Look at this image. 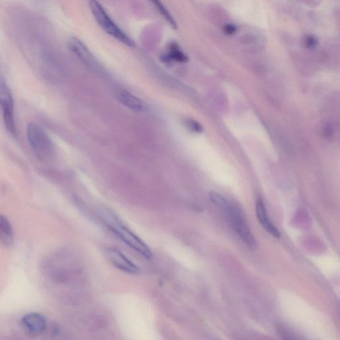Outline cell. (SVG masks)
I'll list each match as a JSON object with an SVG mask.
<instances>
[{"instance_id":"obj_1","label":"cell","mask_w":340,"mask_h":340,"mask_svg":"<svg viewBox=\"0 0 340 340\" xmlns=\"http://www.w3.org/2000/svg\"><path fill=\"white\" fill-rule=\"evenodd\" d=\"M97 212L101 221L130 247L136 250L147 259H151L153 257L152 252L148 246L124 225L111 209L105 205H99L97 207Z\"/></svg>"},{"instance_id":"obj_2","label":"cell","mask_w":340,"mask_h":340,"mask_svg":"<svg viewBox=\"0 0 340 340\" xmlns=\"http://www.w3.org/2000/svg\"><path fill=\"white\" fill-rule=\"evenodd\" d=\"M209 197L211 202L214 203L225 213L226 216L230 220L232 227L241 238L242 241L247 245L248 248L255 249L257 247L256 240L254 239L253 235L248 229L247 223L242 216L239 209L219 193L213 191L209 193Z\"/></svg>"},{"instance_id":"obj_3","label":"cell","mask_w":340,"mask_h":340,"mask_svg":"<svg viewBox=\"0 0 340 340\" xmlns=\"http://www.w3.org/2000/svg\"><path fill=\"white\" fill-rule=\"evenodd\" d=\"M27 136L30 146L41 160L48 161L52 158L54 154V145L44 127L37 123L28 124Z\"/></svg>"},{"instance_id":"obj_4","label":"cell","mask_w":340,"mask_h":340,"mask_svg":"<svg viewBox=\"0 0 340 340\" xmlns=\"http://www.w3.org/2000/svg\"><path fill=\"white\" fill-rule=\"evenodd\" d=\"M89 7L97 23L103 31L129 47H134V43L111 19L105 8L97 1L89 2Z\"/></svg>"},{"instance_id":"obj_5","label":"cell","mask_w":340,"mask_h":340,"mask_svg":"<svg viewBox=\"0 0 340 340\" xmlns=\"http://www.w3.org/2000/svg\"><path fill=\"white\" fill-rule=\"evenodd\" d=\"M0 107L3 113L6 129L13 137H17L18 130L14 115V101L12 91L3 81H0Z\"/></svg>"},{"instance_id":"obj_6","label":"cell","mask_w":340,"mask_h":340,"mask_svg":"<svg viewBox=\"0 0 340 340\" xmlns=\"http://www.w3.org/2000/svg\"><path fill=\"white\" fill-rule=\"evenodd\" d=\"M107 254L113 265L119 269L130 274H136L139 271L138 266L117 248H109Z\"/></svg>"},{"instance_id":"obj_7","label":"cell","mask_w":340,"mask_h":340,"mask_svg":"<svg viewBox=\"0 0 340 340\" xmlns=\"http://www.w3.org/2000/svg\"><path fill=\"white\" fill-rule=\"evenodd\" d=\"M118 101L131 111L135 113H141L146 109V104L139 98L123 89H118L115 92Z\"/></svg>"},{"instance_id":"obj_8","label":"cell","mask_w":340,"mask_h":340,"mask_svg":"<svg viewBox=\"0 0 340 340\" xmlns=\"http://www.w3.org/2000/svg\"><path fill=\"white\" fill-rule=\"evenodd\" d=\"M69 49L71 52L76 55L77 58L84 63L90 68L95 69L97 67V63L93 58L92 55L89 52L87 47L81 42L79 39L71 38L68 42Z\"/></svg>"},{"instance_id":"obj_9","label":"cell","mask_w":340,"mask_h":340,"mask_svg":"<svg viewBox=\"0 0 340 340\" xmlns=\"http://www.w3.org/2000/svg\"><path fill=\"white\" fill-rule=\"evenodd\" d=\"M22 323L28 332L39 335L44 332L46 327V321L43 315L38 313H29L22 318Z\"/></svg>"},{"instance_id":"obj_10","label":"cell","mask_w":340,"mask_h":340,"mask_svg":"<svg viewBox=\"0 0 340 340\" xmlns=\"http://www.w3.org/2000/svg\"><path fill=\"white\" fill-rule=\"evenodd\" d=\"M256 213L258 221L261 224L264 229L274 237L280 238V232L268 217L265 205H264L263 201L261 199H258L256 201Z\"/></svg>"},{"instance_id":"obj_11","label":"cell","mask_w":340,"mask_h":340,"mask_svg":"<svg viewBox=\"0 0 340 340\" xmlns=\"http://www.w3.org/2000/svg\"><path fill=\"white\" fill-rule=\"evenodd\" d=\"M0 243L9 247L14 243V232L11 224L4 215H0Z\"/></svg>"},{"instance_id":"obj_12","label":"cell","mask_w":340,"mask_h":340,"mask_svg":"<svg viewBox=\"0 0 340 340\" xmlns=\"http://www.w3.org/2000/svg\"><path fill=\"white\" fill-rule=\"evenodd\" d=\"M163 60L168 63L171 62L186 63L188 61V58L180 50L176 43H172L169 45L168 52L163 56Z\"/></svg>"},{"instance_id":"obj_13","label":"cell","mask_w":340,"mask_h":340,"mask_svg":"<svg viewBox=\"0 0 340 340\" xmlns=\"http://www.w3.org/2000/svg\"><path fill=\"white\" fill-rule=\"evenodd\" d=\"M152 3L154 4L155 7L159 10V12L161 14V15L163 16V17L165 18V20L168 22L169 24L172 26V28L176 29L177 24L176 21H175L174 18L171 16V14L169 13L168 10L166 8L164 7V5L160 2L159 1H153Z\"/></svg>"},{"instance_id":"obj_14","label":"cell","mask_w":340,"mask_h":340,"mask_svg":"<svg viewBox=\"0 0 340 340\" xmlns=\"http://www.w3.org/2000/svg\"><path fill=\"white\" fill-rule=\"evenodd\" d=\"M186 125L191 131L198 132V133L202 132V126L200 125V124L193 121V120L187 119L186 121Z\"/></svg>"},{"instance_id":"obj_15","label":"cell","mask_w":340,"mask_h":340,"mask_svg":"<svg viewBox=\"0 0 340 340\" xmlns=\"http://www.w3.org/2000/svg\"><path fill=\"white\" fill-rule=\"evenodd\" d=\"M280 334L283 340H299L292 333H289L288 331L283 330L282 328L280 329Z\"/></svg>"},{"instance_id":"obj_16","label":"cell","mask_w":340,"mask_h":340,"mask_svg":"<svg viewBox=\"0 0 340 340\" xmlns=\"http://www.w3.org/2000/svg\"><path fill=\"white\" fill-rule=\"evenodd\" d=\"M224 31L228 34H233L236 32V28L235 26L227 25L224 28Z\"/></svg>"},{"instance_id":"obj_17","label":"cell","mask_w":340,"mask_h":340,"mask_svg":"<svg viewBox=\"0 0 340 340\" xmlns=\"http://www.w3.org/2000/svg\"><path fill=\"white\" fill-rule=\"evenodd\" d=\"M306 43L308 46L313 47L316 44L317 42L314 38H312V37H308V38H307L306 40Z\"/></svg>"}]
</instances>
